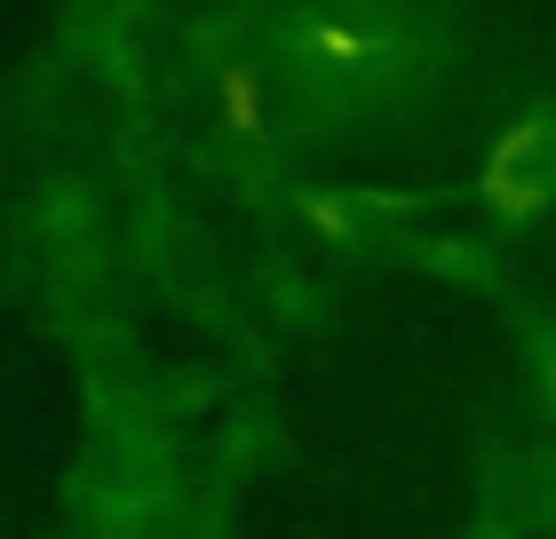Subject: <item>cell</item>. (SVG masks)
<instances>
[{
    "instance_id": "obj_1",
    "label": "cell",
    "mask_w": 556,
    "mask_h": 539,
    "mask_svg": "<svg viewBox=\"0 0 556 539\" xmlns=\"http://www.w3.org/2000/svg\"><path fill=\"white\" fill-rule=\"evenodd\" d=\"M223 119L239 127V136H263V88H255V72H223Z\"/></svg>"
},
{
    "instance_id": "obj_2",
    "label": "cell",
    "mask_w": 556,
    "mask_h": 539,
    "mask_svg": "<svg viewBox=\"0 0 556 539\" xmlns=\"http://www.w3.org/2000/svg\"><path fill=\"white\" fill-rule=\"evenodd\" d=\"M311 48H318L326 64H358V56H374V40L342 33V24H311Z\"/></svg>"
},
{
    "instance_id": "obj_3",
    "label": "cell",
    "mask_w": 556,
    "mask_h": 539,
    "mask_svg": "<svg viewBox=\"0 0 556 539\" xmlns=\"http://www.w3.org/2000/svg\"><path fill=\"white\" fill-rule=\"evenodd\" d=\"M541 143H548V127H541V119H525V127H517V136H509V143H501V151H493V175H509V167H525V159H533V151H541Z\"/></svg>"
},
{
    "instance_id": "obj_4",
    "label": "cell",
    "mask_w": 556,
    "mask_h": 539,
    "mask_svg": "<svg viewBox=\"0 0 556 539\" xmlns=\"http://www.w3.org/2000/svg\"><path fill=\"white\" fill-rule=\"evenodd\" d=\"M485 191H493V198H501V207H509V215H533V207H541V198H548L541 183H517V175H493V183H485Z\"/></svg>"
},
{
    "instance_id": "obj_5",
    "label": "cell",
    "mask_w": 556,
    "mask_h": 539,
    "mask_svg": "<svg viewBox=\"0 0 556 539\" xmlns=\"http://www.w3.org/2000/svg\"><path fill=\"white\" fill-rule=\"evenodd\" d=\"M311 222L326 230V239H342V230H350V215L334 207V198H311Z\"/></svg>"
},
{
    "instance_id": "obj_6",
    "label": "cell",
    "mask_w": 556,
    "mask_h": 539,
    "mask_svg": "<svg viewBox=\"0 0 556 539\" xmlns=\"http://www.w3.org/2000/svg\"><path fill=\"white\" fill-rule=\"evenodd\" d=\"M548 389H556V381H548Z\"/></svg>"
}]
</instances>
